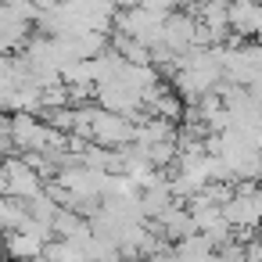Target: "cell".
<instances>
[{"label":"cell","instance_id":"cell-1","mask_svg":"<svg viewBox=\"0 0 262 262\" xmlns=\"http://www.w3.org/2000/svg\"><path fill=\"white\" fill-rule=\"evenodd\" d=\"M137 137V122L115 112H104L97 104H90V144H101L108 151H126Z\"/></svg>","mask_w":262,"mask_h":262},{"label":"cell","instance_id":"cell-2","mask_svg":"<svg viewBox=\"0 0 262 262\" xmlns=\"http://www.w3.org/2000/svg\"><path fill=\"white\" fill-rule=\"evenodd\" d=\"M43 194H47V180L36 169H29L22 158H4V198L29 205Z\"/></svg>","mask_w":262,"mask_h":262},{"label":"cell","instance_id":"cell-3","mask_svg":"<svg viewBox=\"0 0 262 262\" xmlns=\"http://www.w3.org/2000/svg\"><path fill=\"white\" fill-rule=\"evenodd\" d=\"M223 215L230 223V230H262V187L251 194H233V201L223 205Z\"/></svg>","mask_w":262,"mask_h":262},{"label":"cell","instance_id":"cell-4","mask_svg":"<svg viewBox=\"0 0 262 262\" xmlns=\"http://www.w3.org/2000/svg\"><path fill=\"white\" fill-rule=\"evenodd\" d=\"M43 251H47V241H40L36 233H26V230L4 233V255L15 262H43Z\"/></svg>","mask_w":262,"mask_h":262},{"label":"cell","instance_id":"cell-5","mask_svg":"<svg viewBox=\"0 0 262 262\" xmlns=\"http://www.w3.org/2000/svg\"><path fill=\"white\" fill-rule=\"evenodd\" d=\"M258 15L262 0H230V29H237V36H258Z\"/></svg>","mask_w":262,"mask_h":262}]
</instances>
